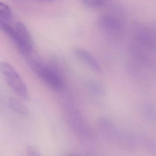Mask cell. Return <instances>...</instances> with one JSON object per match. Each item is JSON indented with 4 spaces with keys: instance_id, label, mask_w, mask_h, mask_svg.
Listing matches in <instances>:
<instances>
[{
    "instance_id": "cell-4",
    "label": "cell",
    "mask_w": 156,
    "mask_h": 156,
    "mask_svg": "<svg viewBox=\"0 0 156 156\" xmlns=\"http://www.w3.org/2000/svg\"><path fill=\"white\" fill-rule=\"evenodd\" d=\"M18 35L16 42L20 52L26 58L33 54V42L29 30L24 23L19 22L15 26Z\"/></svg>"
},
{
    "instance_id": "cell-2",
    "label": "cell",
    "mask_w": 156,
    "mask_h": 156,
    "mask_svg": "<svg viewBox=\"0 0 156 156\" xmlns=\"http://www.w3.org/2000/svg\"><path fill=\"white\" fill-rule=\"evenodd\" d=\"M0 73L9 87L19 96L26 100L29 98L25 83L12 66L6 62H0Z\"/></svg>"
},
{
    "instance_id": "cell-1",
    "label": "cell",
    "mask_w": 156,
    "mask_h": 156,
    "mask_svg": "<svg viewBox=\"0 0 156 156\" xmlns=\"http://www.w3.org/2000/svg\"><path fill=\"white\" fill-rule=\"evenodd\" d=\"M30 67L38 77L48 87L56 91H61L64 88V82L60 74L52 66L32 56L27 59Z\"/></svg>"
},
{
    "instance_id": "cell-12",
    "label": "cell",
    "mask_w": 156,
    "mask_h": 156,
    "mask_svg": "<svg viewBox=\"0 0 156 156\" xmlns=\"http://www.w3.org/2000/svg\"><path fill=\"white\" fill-rule=\"evenodd\" d=\"M147 109H145V113L146 116L148 118H150L152 120L153 119H155V112L154 110L152 109V107H147Z\"/></svg>"
},
{
    "instance_id": "cell-14",
    "label": "cell",
    "mask_w": 156,
    "mask_h": 156,
    "mask_svg": "<svg viewBox=\"0 0 156 156\" xmlns=\"http://www.w3.org/2000/svg\"><path fill=\"white\" fill-rule=\"evenodd\" d=\"M100 2H102V4H103V5H105V4L107 2H108L109 1V0H100Z\"/></svg>"
},
{
    "instance_id": "cell-6",
    "label": "cell",
    "mask_w": 156,
    "mask_h": 156,
    "mask_svg": "<svg viewBox=\"0 0 156 156\" xmlns=\"http://www.w3.org/2000/svg\"><path fill=\"white\" fill-rule=\"evenodd\" d=\"M74 52L77 58L85 63L93 71L98 73L102 72V69L98 62L89 52L78 48L75 49Z\"/></svg>"
},
{
    "instance_id": "cell-11",
    "label": "cell",
    "mask_w": 156,
    "mask_h": 156,
    "mask_svg": "<svg viewBox=\"0 0 156 156\" xmlns=\"http://www.w3.org/2000/svg\"><path fill=\"white\" fill-rule=\"evenodd\" d=\"M89 87L91 90L97 94L100 95L105 94V91L103 87L97 83H95L94 82L89 83Z\"/></svg>"
},
{
    "instance_id": "cell-5",
    "label": "cell",
    "mask_w": 156,
    "mask_h": 156,
    "mask_svg": "<svg viewBox=\"0 0 156 156\" xmlns=\"http://www.w3.org/2000/svg\"><path fill=\"white\" fill-rule=\"evenodd\" d=\"M135 37L138 43L144 47L151 50L155 49V34L147 27L142 26L138 27L135 32Z\"/></svg>"
},
{
    "instance_id": "cell-13",
    "label": "cell",
    "mask_w": 156,
    "mask_h": 156,
    "mask_svg": "<svg viewBox=\"0 0 156 156\" xmlns=\"http://www.w3.org/2000/svg\"><path fill=\"white\" fill-rule=\"evenodd\" d=\"M28 154L30 156H40L41 154L36 150L33 147H29L28 148Z\"/></svg>"
},
{
    "instance_id": "cell-10",
    "label": "cell",
    "mask_w": 156,
    "mask_h": 156,
    "mask_svg": "<svg viewBox=\"0 0 156 156\" xmlns=\"http://www.w3.org/2000/svg\"><path fill=\"white\" fill-rule=\"evenodd\" d=\"M81 2L87 7L92 8H98L102 7L104 5L100 0H80Z\"/></svg>"
},
{
    "instance_id": "cell-7",
    "label": "cell",
    "mask_w": 156,
    "mask_h": 156,
    "mask_svg": "<svg viewBox=\"0 0 156 156\" xmlns=\"http://www.w3.org/2000/svg\"><path fill=\"white\" fill-rule=\"evenodd\" d=\"M98 24L103 30L115 32L122 29L121 22L114 16L110 15H104L98 19Z\"/></svg>"
},
{
    "instance_id": "cell-8",
    "label": "cell",
    "mask_w": 156,
    "mask_h": 156,
    "mask_svg": "<svg viewBox=\"0 0 156 156\" xmlns=\"http://www.w3.org/2000/svg\"><path fill=\"white\" fill-rule=\"evenodd\" d=\"M11 108L17 113L21 114H26L28 113V108L26 106L16 98H12L9 101Z\"/></svg>"
},
{
    "instance_id": "cell-15",
    "label": "cell",
    "mask_w": 156,
    "mask_h": 156,
    "mask_svg": "<svg viewBox=\"0 0 156 156\" xmlns=\"http://www.w3.org/2000/svg\"><path fill=\"white\" fill-rule=\"evenodd\" d=\"M40 1H51V0H40Z\"/></svg>"
},
{
    "instance_id": "cell-9",
    "label": "cell",
    "mask_w": 156,
    "mask_h": 156,
    "mask_svg": "<svg viewBox=\"0 0 156 156\" xmlns=\"http://www.w3.org/2000/svg\"><path fill=\"white\" fill-rule=\"evenodd\" d=\"M12 15V12L9 7L0 2V18L2 19H9Z\"/></svg>"
},
{
    "instance_id": "cell-3",
    "label": "cell",
    "mask_w": 156,
    "mask_h": 156,
    "mask_svg": "<svg viewBox=\"0 0 156 156\" xmlns=\"http://www.w3.org/2000/svg\"><path fill=\"white\" fill-rule=\"evenodd\" d=\"M98 128L102 136L111 143H119L121 145L130 146L132 140L130 136L120 133L110 120L101 118L98 121Z\"/></svg>"
}]
</instances>
